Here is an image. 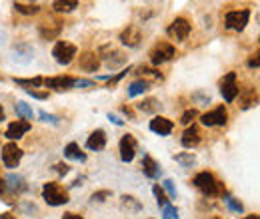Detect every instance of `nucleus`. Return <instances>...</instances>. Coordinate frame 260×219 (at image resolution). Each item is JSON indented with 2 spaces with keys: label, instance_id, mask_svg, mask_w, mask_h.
Segmentation results:
<instances>
[{
  "label": "nucleus",
  "instance_id": "nucleus-1",
  "mask_svg": "<svg viewBox=\"0 0 260 219\" xmlns=\"http://www.w3.org/2000/svg\"><path fill=\"white\" fill-rule=\"evenodd\" d=\"M192 183H194L196 189H200V191H202L204 195H208V197L220 195V193L224 191V185H222L210 172H200V174H196L194 180H192Z\"/></svg>",
  "mask_w": 260,
  "mask_h": 219
},
{
  "label": "nucleus",
  "instance_id": "nucleus-2",
  "mask_svg": "<svg viewBox=\"0 0 260 219\" xmlns=\"http://www.w3.org/2000/svg\"><path fill=\"white\" fill-rule=\"evenodd\" d=\"M42 199L48 203V205H64L68 203V193L66 189L60 185V183H54V182H48L44 183L42 187Z\"/></svg>",
  "mask_w": 260,
  "mask_h": 219
},
{
  "label": "nucleus",
  "instance_id": "nucleus-3",
  "mask_svg": "<svg viewBox=\"0 0 260 219\" xmlns=\"http://www.w3.org/2000/svg\"><path fill=\"white\" fill-rule=\"evenodd\" d=\"M76 52H78V50H76L74 44H70V42H66V40H60V42L54 44V48H52V56H54V60H56L58 64L68 66V64L74 60Z\"/></svg>",
  "mask_w": 260,
  "mask_h": 219
},
{
  "label": "nucleus",
  "instance_id": "nucleus-4",
  "mask_svg": "<svg viewBox=\"0 0 260 219\" xmlns=\"http://www.w3.org/2000/svg\"><path fill=\"white\" fill-rule=\"evenodd\" d=\"M174 54H176V50H174L172 44L160 42V44H156V46L150 50V62H152L154 66H160V64H164V62H168V60H172Z\"/></svg>",
  "mask_w": 260,
  "mask_h": 219
},
{
  "label": "nucleus",
  "instance_id": "nucleus-5",
  "mask_svg": "<svg viewBox=\"0 0 260 219\" xmlns=\"http://www.w3.org/2000/svg\"><path fill=\"white\" fill-rule=\"evenodd\" d=\"M166 32H168V36L172 38V40H176V42H182V40H186L188 38V34H190V22L186 20V18H174L172 22H170V26L166 28Z\"/></svg>",
  "mask_w": 260,
  "mask_h": 219
},
{
  "label": "nucleus",
  "instance_id": "nucleus-6",
  "mask_svg": "<svg viewBox=\"0 0 260 219\" xmlns=\"http://www.w3.org/2000/svg\"><path fill=\"white\" fill-rule=\"evenodd\" d=\"M228 120V110L224 106H218L214 108L212 112H206L204 116H200V122L208 128H212V126H224Z\"/></svg>",
  "mask_w": 260,
  "mask_h": 219
},
{
  "label": "nucleus",
  "instance_id": "nucleus-7",
  "mask_svg": "<svg viewBox=\"0 0 260 219\" xmlns=\"http://www.w3.org/2000/svg\"><path fill=\"white\" fill-rule=\"evenodd\" d=\"M220 94L224 98V102H234L236 96H238V86H236V74L234 72H228L224 76V80L220 82Z\"/></svg>",
  "mask_w": 260,
  "mask_h": 219
},
{
  "label": "nucleus",
  "instance_id": "nucleus-8",
  "mask_svg": "<svg viewBox=\"0 0 260 219\" xmlns=\"http://www.w3.org/2000/svg\"><path fill=\"white\" fill-rule=\"evenodd\" d=\"M248 18H250V10H232L226 14L224 22H226V28L230 30H244V26L248 24Z\"/></svg>",
  "mask_w": 260,
  "mask_h": 219
},
{
  "label": "nucleus",
  "instance_id": "nucleus-9",
  "mask_svg": "<svg viewBox=\"0 0 260 219\" xmlns=\"http://www.w3.org/2000/svg\"><path fill=\"white\" fill-rule=\"evenodd\" d=\"M20 159H22V149L14 142H10L2 147V161H4L6 168H16L20 163Z\"/></svg>",
  "mask_w": 260,
  "mask_h": 219
},
{
  "label": "nucleus",
  "instance_id": "nucleus-10",
  "mask_svg": "<svg viewBox=\"0 0 260 219\" xmlns=\"http://www.w3.org/2000/svg\"><path fill=\"white\" fill-rule=\"evenodd\" d=\"M118 149H120V159L124 163H130L134 159V155H136V140H134V136H130V134L122 136Z\"/></svg>",
  "mask_w": 260,
  "mask_h": 219
},
{
  "label": "nucleus",
  "instance_id": "nucleus-11",
  "mask_svg": "<svg viewBox=\"0 0 260 219\" xmlns=\"http://www.w3.org/2000/svg\"><path fill=\"white\" fill-rule=\"evenodd\" d=\"M74 82H76V80L70 78V76H54V78H46V80H44V86L56 90V92H64V90L74 88Z\"/></svg>",
  "mask_w": 260,
  "mask_h": 219
},
{
  "label": "nucleus",
  "instance_id": "nucleus-12",
  "mask_svg": "<svg viewBox=\"0 0 260 219\" xmlns=\"http://www.w3.org/2000/svg\"><path fill=\"white\" fill-rule=\"evenodd\" d=\"M172 128H174V124H172L168 118L156 116V118L150 120V130H152L154 134H158V136H168V134L172 132Z\"/></svg>",
  "mask_w": 260,
  "mask_h": 219
},
{
  "label": "nucleus",
  "instance_id": "nucleus-13",
  "mask_svg": "<svg viewBox=\"0 0 260 219\" xmlns=\"http://www.w3.org/2000/svg\"><path fill=\"white\" fill-rule=\"evenodd\" d=\"M104 146H106V132L98 128V130H94V132L88 136L86 147L92 149V151H100V149H104Z\"/></svg>",
  "mask_w": 260,
  "mask_h": 219
},
{
  "label": "nucleus",
  "instance_id": "nucleus-14",
  "mask_svg": "<svg viewBox=\"0 0 260 219\" xmlns=\"http://www.w3.org/2000/svg\"><path fill=\"white\" fill-rule=\"evenodd\" d=\"M28 130H30V124H28V122H24V120H16V122H12V124L6 128L4 138H8V140H20Z\"/></svg>",
  "mask_w": 260,
  "mask_h": 219
},
{
  "label": "nucleus",
  "instance_id": "nucleus-15",
  "mask_svg": "<svg viewBox=\"0 0 260 219\" xmlns=\"http://www.w3.org/2000/svg\"><path fill=\"white\" fill-rule=\"evenodd\" d=\"M140 40H142V32H140L136 26H128V28L120 34V42H122L124 46H130V48H136V46L140 44Z\"/></svg>",
  "mask_w": 260,
  "mask_h": 219
},
{
  "label": "nucleus",
  "instance_id": "nucleus-16",
  "mask_svg": "<svg viewBox=\"0 0 260 219\" xmlns=\"http://www.w3.org/2000/svg\"><path fill=\"white\" fill-rule=\"evenodd\" d=\"M98 68H100V58L94 52H86L80 56V70L92 74V72H98Z\"/></svg>",
  "mask_w": 260,
  "mask_h": 219
},
{
  "label": "nucleus",
  "instance_id": "nucleus-17",
  "mask_svg": "<svg viewBox=\"0 0 260 219\" xmlns=\"http://www.w3.org/2000/svg\"><path fill=\"white\" fill-rule=\"evenodd\" d=\"M4 180H6V189H10V191H14V193H22V191L28 189L24 178L18 176V174H10V176H6Z\"/></svg>",
  "mask_w": 260,
  "mask_h": 219
},
{
  "label": "nucleus",
  "instance_id": "nucleus-18",
  "mask_svg": "<svg viewBox=\"0 0 260 219\" xmlns=\"http://www.w3.org/2000/svg\"><path fill=\"white\" fill-rule=\"evenodd\" d=\"M142 172H144V176L146 178H150V180H156L160 176V166L156 163L148 153L144 155V159H142Z\"/></svg>",
  "mask_w": 260,
  "mask_h": 219
},
{
  "label": "nucleus",
  "instance_id": "nucleus-19",
  "mask_svg": "<svg viewBox=\"0 0 260 219\" xmlns=\"http://www.w3.org/2000/svg\"><path fill=\"white\" fill-rule=\"evenodd\" d=\"M180 142H182L184 147H194V146H198V144H200V132H198V128H196V126L186 128Z\"/></svg>",
  "mask_w": 260,
  "mask_h": 219
},
{
  "label": "nucleus",
  "instance_id": "nucleus-20",
  "mask_svg": "<svg viewBox=\"0 0 260 219\" xmlns=\"http://www.w3.org/2000/svg\"><path fill=\"white\" fill-rule=\"evenodd\" d=\"M60 30H62V26L58 24V22H46V24H40V28H38V32H40V36L44 38V40H52V38H56L58 34H60Z\"/></svg>",
  "mask_w": 260,
  "mask_h": 219
},
{
  "label": "nucleus",
  "instance_id": "nucleus-21",
  "mask_svg": "<svg viewBox=\"0 0 260 219\" xmlns=\"http://www.w3.org/2000/svg\"><path fill=\"white\" fill-rule=\"evenodd\" d=\"M64 157H68V159H72V161H86V153L80 149V146L76 144V142H70L66 147H64Z\"/></svg>",
  "mask_w": 260,
  "mask_h": 219
},
{
  "label": "nucleus",
  "instance_id": "nucleus-22",
  "mask_svg": "<svg viewBox=\"0 0 260 219\" xmlns=\"http://www.w3.org/2000/svg\"><path fill=\"white\" fill-rule=\"evenodd\" d=\"M160 108H162V104H158V100H156V98H148L142 104H138V110H140V112H144V114H154V112H158Z\"/></svg>",
  "mask_w": 260,
  "mask_h": 219
},
{
  "label": "nucleus",
  "instance_id": "nucleus-23",
  "mask_svg": "<svg viewBox=\"0 0 260 219\" xmlns=\"http://www.w3.org/2000/svg\"><path fill=\"white\" fill-rule=\"evenodd\" d=\"M20 56H24V64H28L32 60V48L26 44H18L14 48V62H20Z\"/></svg>",
  "mask_w": 260,
  "mask_h": 219
},
{
  "label": "nucleus",
  "instance_id": "nucleus-24",
  "mask_svg": "<svg viewBox=\"0 0 260 219\" xmlns=\"http://www.w3.org/2000/svg\"><path fill=\"white\" fill-rule=\"evenodd\" d=\"M104 60H106V64H108V68H116V66H120V64H124L126 62V56L122 52H116V50H112L108 56H104Z\"/></svg>",
  "mask_w": 260,
  "mask_h": 219
},
{
  "label": "nucleus",
  "instance_id": "nucleus-25",
  "mask_svg": "<svg viewBox=\"0 0 260 219\" xmlns=\"http://www.w3.org/2000/svg\"><path fill=\"white\" fill-rule=\"evenodd\" d=\"M52 6H54L56 12H72L74 8H78V2L76 0H56Z\"/></svg>",
  "mask_w": 260,
  "mask_h": 219
},
{
  "label": "nucleus",
  "instance_id": "nucleus-26",
  "mask_svg": "<svg viewBox=\"0 0 260 219\" xmlns=\"http://www.w3.org/2000/svg\"><path fill=\"white\" fill-rule=\"evenodd\" d=\"M146 90H148V84H146L144 80H136V82H132V84L128 86V98H136V96L144 94Z\"/></svg>",
  "mask_w": 260,
  "mask_h": 219
},
{
  "label": "nucleus",
  "instance_id": "nucleus-27",
  "mask_svg": "<svg viewBox=\"0 0 260 219\" xmlns=\"http://www.w3.org/2000/svg\"><path fill=\"white\" fill-rule=\"evenodd\" d=\"M14 110H16V116H20L22 120H32V116H34L32 108L28 104H24V102H16Z\"/></svg>",
  "mask_w": 260,
  "mask_h": 219
},
{
  "label": "nucleus",
  "instance_id": "nucleus-28",
  "mask_svg": "<svg viewBox=\"0 0 260 219\" xmlns=\"http://www.w3.org/2000/svg\"><path fill=\"white\" fill-rule=\"evenodd\" d=\"M14 10L20 14H36L40 10L38 4H26V2H14Z\"/></svg>",
  "mask_w": 260,
  "mask_h": 219
},
{
  "label": "nucleus",
  "instance_id": "nucleus-29",
  "mask_svg": "<svg viewBox=\"0 0 260 219\" xmlns=\"http://www.w3.org/2000/svg\"><path fill=\"white\" fill-rule=\"evenodd\" d=\"M152 193H154V197H156V201H158L160 207H166V205H168V197H166V193H164V189H162L160 185H154V187H152Z\"/></svg>",
  "mask_w": 260,
  "mask_h": 219
},
{
  "label": "nucleus",
  "instance_id": "nucleus-30",
  "mask_svg": "<svg viewBox=\"0 0 260 219\" xmlns=\"http://www.w3.org/2000/svg\"><path fill=\"white\" fill-rule=\"evenodd\" d=\"M174 159L180 163V166H184V168L194 166V161H196V157L192 153H178V155H174Z\"/></svg>",
  "mask_w": 260,
  "mask_h": 219
},
{
  "label": "nucleus",
  "instance_id": "nucleus-31",
  "mask_svg": "<svg viewBox=\"0 0 260 219\" xmlns=\"http://www.w3.org/2000/svg\"><path fill=\"white\" fill-rule=\"evenodd\" d=\"M14 82L18 86H42L44 84V78H32V80H24V78H14Z\"/></svg>",
  "mask_w": 260,
  "mask_h": 219
},
{
  "label": "nucleus",
  "instance_id": "nucleus-32",
  "mask_svg": "<svg viewBox=\"0 0 260 219\" xmlns=\"http://www.w3.org/2000/svg\"><path fill=\"white\" fill-rule=\"evenodd\" d=\"M196 116H198V112H196V110H194V108H190V110H186V112L182 114V118H180V122H182L184 126H188V124H190V122H192V120H194Z\"/></svg>",
  "mask_w": 260,
  "mask_h": 219
},
{
  "label": "nucleus",
  "instance_id": "nucleus-33",
  "mask_svg": "<svg viewBox=\"0 0 260 219\" xmlns=\"http://www.w3.org/2000/svg\"><path fill=\"white\" fill-rule=\"evenodd\" d=\"M162 217L164 219H176L178 217V211H176V207L174 205H166V207H162Z\"/></svg>",
  "mask_w": 260,
  "mask_h": 219
},
{
  "label": "nucleus",
  "instance_id": "nucleus-34",
  "mask_svg": "<svg viewBox=\"0 0 260 219\" xmlns=\"http://www.w3.org/2000/svg\"><path fill=\"white\" fill-rule=\"evenodd\" d=\"M122 205H124V207H132L134 211L140 209V203H138L134 197H130V195H122Z\"/></svg>",
  "mask_w": 260,
  "mask_h": 219
},
{
  "label": "nucleus",
  "instance_id": "nucleus-35",
  "mask_svg": "<svg viewBox=\"0 0 260 219\" xmlns=\"http://www.w3.org/2000/svg\"><path fill=\"white\" fill-rule=\"evenodd\" d=\"M224 201H226V205H228L232 211H236V213H242V209H244V207H242V203H240V201H236L234 197H226Z\"/></svg>",
  "mask_w": 260,
  "mask_h": 219
},
{
  "label": "nucleus",
  "instance_id": "nucleus-36",
  "mask_svg": "<svg viewBox=\"0 0 260 219\" xmlns=\"http://www.w3.org/2000/svg\"><path fill=\"white\" fill-rule=\"evenodd\" d=\"M26 94L32 96V98H38V100H46L48 98V92H38L34 88H26Z\"/></svg>",
  "mask_w": 260,
  "mask_h": 219
},
{
  "label": "nucleus",
  "instance_id": "nucleus-37",
  "mask_svg": "<svg viewBox=\"0 0 260 219\" xmlns=\"http://www.w3.org/2000/svg\"><path fill=\"white\" fill-rule=\"evenodd\" d=\"M162 185H164V189L168 191V197H172V199H174V197H176V187H174L172 180H164V183H162Z\"/></svg>",
  "mask_w": 260,
  "mask_h": 219
},
{
  "label": "nucleus",
  "instance_id": "nucleus-38",
  "mask_svg": "<svg viewBox=\"0 0 260 219\" xmlns=\"http://www.w3.org/2000/svg\"><path fill=\"white\" fill-rule=\"evenodd\" d=\"M40 120H42V122H50V124H58V122H60L58 116H54V114H46V112H40Z\"/></svg>",
  "mask_w": 260,
  "mask_h": 219
},
{
  "label": "nucleus",
  "instance_id": "nucleus-39",
  "mask_svg": "<svg viewBox=\"0 0 260 219\" xmlns=\"http://www.w3.org/2000/svg\"><path fill=\"white\" fill-rule=\"evenodd\" d=\"M248 68H260V52H256L254 56L248 58Z\"/></svg>",
  "mask_w": 260,
  "mask_h": 219
},
{
  "label": "nucleus",
  "instance_id": "nucleus-40",
  "mask_svg": "<svg viewBox=\"0 0 260 219\" xmlns=\"http://www.w3.org/2000/svg\"><path fill=\"white\" fill-rule=\"evenodd\" d=\"M106 197H110V191H96V193H92V201H104Z\"/></svg>",
  "mask_w": 260,
  "mask_h": 219
},
{
  "label": "nucleus",
  "instance_id": "nucleus-41",
  "mask_svg": "<svg viewBox=\"0 0 260 219\" xmlns=\"http://www.w3.org/2000/svg\"><path fill=\"white\" fill-rule=\"evenodd\" d=\"M94 82L92 80H76L74 82V88H92Z\"/></svg>",
  "mask_w": 260,
  "mask_h": 219
},
{
  "label": "nucleus",
  "instance_id": "nucleus-42",
  "mask_svg": "<svg viewBox=\"0 0 260 219\" xmlns=\"http://www.w3.org/2000/svg\"><path fill=\"white\" fill-rule=\"evenodd\" d=\"M54 168H56V172H58L60 176H66V174H68V166H66V163H56Z\"/></svg>",
  "mask_w": 260,
  "mask_h": 219
},
{
  "label": "nucleus",
  "instance_id": "nucleus-43",
  "mask_svg": "<svg viewBox=\"0 0 260 219\" xmlns=\"http://www.w3.org/2000/svg\"><path fill=\"white\" fill-rule=\"evenodd\" d=\"M108 120H110V122H114L116 126H122V124H124V122H122L118 116H114V114H108Z\"/></svg>",
  "mask_w": 260,
  "mask_h": 219
},
{
  "label": "nucleus",
  "instance_id": "nucleus-44",
  "mask_svg": "<svg viewBox=\"0 0 260 219\" xmlns=\"http://www.w3.org/2000/svg\"><path fill=\"white\" fill-rule=\"evenodd\" d=\"M62 219H84L82 215H76V213H64Z\"/></svg>",
  "mask_w": 260,
  "mask_h": 219
},
{
  "label": "nucleus",
  "instance_id": "nucleus-45",
  "mask_svg": "<svg viewBox=\"0 0 260 219\" xmlns=\"http://www.w3.org/2000/svg\"><path fill=\"white\" fill-rule=\"evenodd\" d=\"M4 191H6V180L0 178V193H4Z\"/></svg>",
  "mask_w": 260,
  "mask_h": 219
},
{
  "label": "nucleus",
  "instance_id": "nucleus-46",
  "mask_svg": "<svg viewBox=\"0 0 260 219\" xmlns=\"http://www.w3.org/2000/svg\"><path fill=\"white\" fill-rule=\"evenodd\" d=\"M0 219H16V217L10 215V213H2V215H0Z\"/></svg>",
  "mask_w": 260,
  "mask_h": 219
},
{
  "label": "nucleus",
  "instance_id": "nucleus-47",
  "mask_svg": "<svg viewBox=\"0 0 260 219\" xmlns=\"http://www.w3.org/2000/svg\"><path fill=\"white\" fill-rule=\"evenodd\" d=\"M0 122H4V108L0 106Z\"/></svg>",
  "mask_w": 260,
  "mask_h": 219
},
{
  "label": "nucleus",
  "instance_id": "nucleus-48",
  "mask_svg": "<svg viewBox=\"0 0 260 219\" xmlns=\"http://www.w3.org/2000/svg\"><path fill=\"white\" fill-rule=\"evenodd\" d=\"M242 219H260V215H246V217H242Z\"/></svg>",
  "mask_w": 260,
  "mask_h": 219
},
{
  "label": "nucleus",
  "instance_id": "nucleus-49",
  "mask_svg": "<svg viewBox=\"0 0 260 219\" xmlns=\"http://www.w3.org/2000/svg\"><path fill=\"white\" fill-rule=\"evenodd\" d=\"M258 42H260V36H258Z\"/></svg>",
  "mask_w": 260,
  "mask_h": 219
},
{
  "label": "nucleus",
  "instance_id": "nucleus-50",
  "mask_svg": "<svg viewBox=\"0 0 260 219\" xmlns=\"http://www.w3.org/2000/svg\"><path fill=\"white\" fill-rule=\"evenodd\" d=\"M216 219H220V217H216Z\"/></svg>",
  "mask_w": 260,
  "mask_h": 219
}]
</instances>
